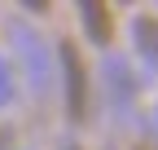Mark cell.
Here are the masks:
<instances>
[{
	"label": "cell",
	"instance_id": "obj_2",
	"mask_svg": "<svg viewBox=\"0 0 158 150\" xmlns=\"http://www.w3.org/2000/svg\"><path fill=\"white\" fill-rule=\"evenodd\" d=\"M79 18H84V31L92 44H110L114 40V18H110V5H97V0H84L79 5Z\"/></svg>",
	"mask_w": 158,
	"mask_h": 150
},
{
	"label": "cell",
	"instance_id": "obj_1",
	"mask_svg": "<svg viewBox=\"0 0 158 150\" xmlns=\"http://www.w3.org/2000/svg\"><path fill=\"white\" fill-rule=\"evenodd\" d=\"M62 75H66V106H70V115L84 119V110H88V75H84V62H79L70 40H62Z\"/></svg>",
	"mask_w": 158,
	"mask_h": 150
},
{
	"label": "cell",
	"instance_id": "obj_3",
	"mask_svg": "<svg viewBox=\"0 0 158 150\" xmlns=\"http://www.w3.org/2000/svg\"><path fill=\"white\" fill-rule=\"evenodd\" d=\"M132 40H136V49L158 66V18H154V13H141V18L132 22Z\"/></svg>",
	"mask_w": 158,
	"mask_h": 150
}]
</instances>
